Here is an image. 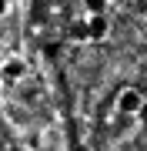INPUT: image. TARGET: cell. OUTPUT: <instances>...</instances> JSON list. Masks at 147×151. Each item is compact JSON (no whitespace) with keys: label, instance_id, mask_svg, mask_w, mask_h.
<instances>
[{"label":"cell","instance_id":"obj_5","mask_svg":"<svg viewBox=\"0 0 147 151\" xmlns=\"http://www.w3.org/2000/svg\"><path fill=\"white\" fill-rule=\"evenodd\" d=\"M10 14V0H0V17H7Z\"/></svg>","mask_w":147,"mask_h":151},{"label":"cell","instance_id":"obj_3","mask_svg":"<svg viewBox=\"0 0 147 151\" xmlns=\"http://www.w3.org/2000/svg\"><path fill=\"white\" fill-rule=\"evenodd\" d=\"M84 27H87V40L90 44H104L110 37V20H107V17H87Z\"/></svg>","mask_w":147,"mask_h":151},{"label":"cell","instance_id":"obj_1","mask_svg":"<svg viewBox=\"0 0 147 151\" xmlns=\"http://www.w3.org/2000/svg\"><path fill=\"white\" fill-rule=\"evenodd\" d=\"M23 77H27V60L23 57H7L4 64H0V81L4 84H17V81H23Z\"/></svg>","mask_w":147,"mask_h":151},{"label":"cell","instance_id":"obj_2","mask_svg":"<svg viewBox=\"0 0 147 151\" xmlns=\"http://www.w3.org/2000/svg\"><path fill=\"white\" fill-rule=\"evenodd\" d=\"M117 111L120 114H141L144 111V94L137 91V87H124V91L117 94Z\"/></svg>","mask_w":147,"mask_h":151},{"label":"cell","instance_id":"obj_4","mask_svg":"<svg viewBox=\"0 0 147 151\" xmlns=\"http://www.w3.org/2000/svg\"><path fill=\"white\" fill-rule=\"evenodd\" d=\"M87 17H107V0H84Z\"/></svg>","mask_w":147,"mask_h":151}]
</instances>
